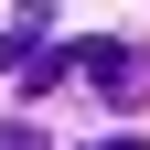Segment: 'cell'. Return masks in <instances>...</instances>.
Here are the masks:
<instances>
[{
	"mask_svg": "<svg viewBox=\"0 0 150 150\" xmlns=\"http://www.w3.org/2000/svg\"><path fill=\"white\" fill-rule=\"evenodd\" d=\"M0 150H43V129H0Z\"/></svg>",
	"mask_w": 150,
	"mask_h": 150,
	"instance_id": "2",
	"label": "cell"
},
{
	"mask_svg": "<svg viewBox=\"0 0 150 150\" xmlns=\"http://www.w3.org/2000/svg\"><path fill=\"white\" fill-rule=\"evenodd\" d=\"M97 150H139V139H97Z\"/></svg>",
	"mask_w": 150,
	"mask_h": 150,
	"instance_id": "3",
	"label": "cell"
},
{
	"mask_svg": "<svg viewBox=\"0 0 150 150\" xmlns=\"http://www.w3.org/2000/svg\"><path fill=\"white\" fill-rule=\"evenodd\" d=\"M75 75H86L107 107H139V97H150V54H139V43H75Z\"/></svg>",
	"mask_w": 150,
	"mask_h": 150,
	"instance_id": "1",
	"label": "cell"
}]
</instances>
